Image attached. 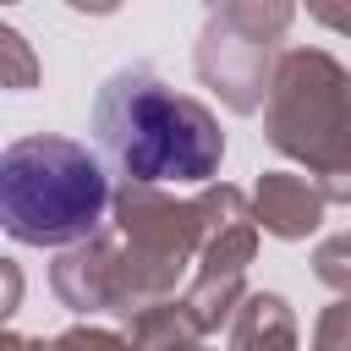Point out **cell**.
<instances>
[{
    "mask_svg": "<svg viewBox=\"0 0 351 351\" xmlns=\"http://www.w3.org/2000/svg\"><path fill=\"white\" fill-rule=\"evenodd\" d=\"M77 11H115V0H71Z\"/></svg>",
    "mask_w": 351,
    "mask_h": 351,
    "instance_id": "cell-5",
    "label": "cell"
},
{
    "mask_svg": "<svg viewBox=\"0 0 351 351\" xmlns=\"http://www.w3.org/2000/svg\"><path fill=\"white\" fill-rule=\"evenodd\" d=\"M269 137L324 170L335 197H351V82L329 55H291L274 82Z\"/></svg>",
    "mask_w": 351,
    "mask_h": 351,
    "instance_id": "cell-3",
    "label": "cell"
},
{
    "mask_svg": "<svg viewBox=\"0 0 351 351\" xmlns=\"http://www.w3.org/2000/svg\"><path fill=\"white\" fill-rule=\"evenodd\" d=\"M93 132H99V148L110 154V165L132 186L208 181L219 170V154H225L214 115L197 99L170 93L148 71H115L99 88Z\"/></svg>",
    "mask_w": 351,
    "mask_h": 351,
    "instance_id": "cell-1",
    "label": "cell"
},
{
    "mask_svg": "<svg viewBox=\"0 0 351 351\" xmlns=\"http://www.w3.org/2000/svg\"><path fill=\"white\" fill-rule=\"evenodd\" d=\"M258 219H263L274 236H302V230L318 225V197L307 192V181L269 176L263 192H258Z\"/></svg>",
    "mask_w": 351,
    "mask_h": 351,
    "instance_id": "cell-4",
    "label": "cell"
},
{
    "mask_svg": "<svg viewBox=\"0 0 351 351\" xmlns=\"http://www.w3.org/2000/svg\"><path fill=\"white\" fill-rule=\"evenodd\" d=\"M110 203L104 165L66 137H22L0 159V214L27 247H60L99 230Z\"/></svg>",
    "mask_w": 351,
    "mask_h": 351,
    "instance_id": "cell-2",
    "label": "cell"
}]
</instances>
